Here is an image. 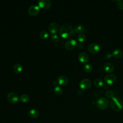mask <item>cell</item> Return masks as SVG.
Listing matches in <instances>:
<instances>
[{
  "mask_svg": "<svg viewBox=\"0 0 123 123\" xmlns=\"http://www.w3.org/2000/svg\"><path fill=\"white\" fill-rule=\"evenodd\" d=\"M74 29L71 25L68 24H64L60 28L59 34L63 38L71 37L74 36Z\"/></svg>",
  "mask_w": 123,
  "mask_h": 123,
  "instance_id": "1",
  "label": "cell"
},
{
  "mask_svg": "<svg viewBox=\"0 0 123 123\" xmlns=\"http://www.w3.org/2000/svg\"><path fill=\"white\" fill-rule=\"evenodd\" d=\"M110 105L113 110L120 111L123 108V101L120 98L117 96L113 97L110 101Z\"/></svg>",
  "mask_w": 123,
  "mask_h": 123,
  "instance_id": "2",
  "label": "cell"
},
{
  "mask_svg": "<svg viewBox=\"0 0 123 123\" xmlns=\"http://www.w3.org/2000/svg\"><path fill=\"white\" fill-rule=\"evenodd\" d=\"M97 106L100 110H105L109 106V100L105 98H100L97 101Z\"/></svg>",
  "mask_w": 123,
  "mask_h": 123,
  "instance_id": "3",
  "label": "cell"
},
{
  "mask_svg": "<svg viewBox=\"0 0 123 123\" xmlns=\"http://www.w3.org/2000/svg\"><path fill=\"white\" fill-rule=\"evenodd\" d=\"M117 78L115 75L110 74L106 75L104 78V82L107 85H111L114 84L116 81Z\"/></svg>",
  "mask_w": 123,
  "mask_h": 123,
  "instance_id": "4",
  "label": "cell"
},
{
  "mask_svg": "<svg viewBox=\"0 0 123 123\" xmlns=\"http://www.w3.org/2000/svg\"><path fill=\"white\" fill-rule=\"evenodd\" d=\"M79 87L82 89H88L92 86V82L89 79L85 78L81 80L79 84Z\"/></svg>",
  "mask_w": 123,
  "mask_h": 123,
  "instance_id": "5",
  "label": "cell"
},
{
  "mask_svg": "<svg viewBox=\"0 0 123 123\" xmlns=\"http://www.w3.org/2000/svg\"><path fill=\"white\" fill-rule=\"evenodd\" d=\"M40 12V8L36 4H33L31 5L28 9V13L33 16H35L37 15Z\"/></svg>",
  "mask_w": 123,
  "mask_h": 123,
  "instance_id": "6",
  "label": "cell"
},
{
  "mask_svg": "<svg viewBox=\"0 0 123 123\" xmlns=\"http://www.w3.org/2000/svg\"><path fill=\"white\" fill-rule=\"evenodd\" d=\"M77 44V43L75 40L74 39H70L66 42L65 44V47L66 49L71 50L76 47Z\"/></svg>",
  "mask_w": 123,
  "mask_h": 123,
  "instance_id": "7",
  "label": "cell"
},
{
  "mask_svg": "<svg viewBox=\"0 0 123 123\" xmlns=\"http://www.w3.org/2000/svg\"><path fill=\"white\" fill-rule=\"evenodd\" d=\"M7 99L8 101L13 104L16 103L19 99L18 95L15 92H10L7 95Z\"/></svg>",
  "mask_w": 123,
  "mask_h": 123,
  "instance_id": "8",
  "label": "cell"
},
{
  "mask_svg": "<svg viewBox=\"0 0 123 123\" xmlns=\"http://www.w3.org/2000/svg\"><path fill=\"white\" fill-rule=\"evenodd\" d=\"M38 6L39 8L47 10L50 8L51 3L49 0H40L38 1Z\"/></svg>",
  "mask_w": 123,
  "mask_h": 123,
  "instance_id": "9",
  "label": "cell"
},
{
  "mask_svg": "<svg viewBox=\"0 0 123 123\" xmlns=\"http://www.w3.org/2000/svg\"><path fill=\"white\" fill-rule=\"evenodd\" d=\"M78 59L81 63H86L89 61V56L86 52H82L79 54Z\"/></svg>",
  "mask_w": 123,
  "mask_h": 123,
  "instance_id": "10",
  "label": "cell"
},
{
  "mask_svg": "<svg viewBox=\"0 0 123 123\" xmlns=\"http://www.w3.org/2000/svg\"><path fill=\"white\" fill-rule=\"evenodd\" d=\"M59 28V25L56 22H51L49 24L48 26L49 31L53 35L55 34L58 32Z\"/></svg>",
  "mask_w": 123,
  "mask_h": 123,
  "instance_id": "11",
  "label": "cell"
},
{
  "mask_svg": "<svg viewBox=\"0 0 123 123\" xmlns=\"http://www.w3.org/2000/svg\"><path fill=\"white\" fill-rule=\"evenodd\" d=\"M100 49L99 46L96 43H91L88 46V51L93 54L97 53Z\"/></svg>",
  "mask_w": 123,
  "mask_h": 123,
  "instance_id": "12",
  "label": "cell"
},
{
  "mask_svg": "<svg viewBox=\"0 0 123 123\" xmlns=\"http://www.w3.org/2000/svg\"><path fill=\"white\" fill-rule=\"evenodd\" d=\"M57 81L58 82L59 85L61 86H66L68 83V78L64 75H61L59 76L57 79Z\"/></svg>",
  "mask_w": 123,
  "mask_h": 123,
  "instance_id": "13",
  "label": "cell"
},
{
  "mask_svg": "<svg viewBox=\"0 0 123 123\" xmlns=\"http://www.w3.org/2000/svg\"><path fill=\"white\" fill-rule=\"evenodd\" d=\"M112 57L116 59H120L123 56V52L120 49H114L113 50L111 53Z\"/></svg>",
  "mask_w": 123,
  "mask_h": 123,
  "instance_id": "14",
  "label": "cell"
},
{
  "mask_svg": "<svg viewBox=\"0 0 123 123\" xmlns=\"http://www.w3.org/2000/svg\"><path fill=\"white\" fill-rule=\"evenodd\" d=\"M103 69L107 73H111L114 69V66L111 63L107 62L104 64Z\"/></svg>",
  "mask_w": 123,
  "mask_h": 123,
  "instance_id": "15",
  "label": "cell"
},
{
  "mask_svg": "<svg viewBox=\"0 0 123 123\" xmlns=\"http://www.w3.org/2000/svg\"><path fill=\"white\" fill-rule=\"evenodd\" d=\"M29 116L32 118H37L39 116V112L37 110L35 109H31L28 111V112Z\"/></svg>",
  "mask_w": 123,
  "mask_h": 123,
  "instance_id": "16",
  "label": "cell"
},
{
  "mask_svg": "<svg viewBox=\"0 0 123 123\" xmlns=\"http://www.w3.org/2000/svg\"><path fill=\"white\" fill-rule=\"evenodd\" d=\"M23 70V66L20 63H16L13 67V71L16 74L20 73Z\"/></svg>",
  "mask_w": 123,
  "mask_h": 123,
  "instance_id": "17",
  "label": "cell"
},
{
  "mask_svg": "<svg viewBox=\"0 0 123 123\" xmlns=\"http://www.w3.org/2000/svg\"><path fill=\"white\" fill-rule=\"evenodd\" d=\"M94 86L98 88H101L103 86V82L102 80L99 78H97L94 81Z\"/></svg>",
  "mask_w": 123,
  "mask_h": 123,
  "instance_id": "18",
  "label": "cell"
},
{
  "mask_svg": "<svg viewBox=\"0 0 123 123\" xmlns=\"http://www.w3.org/2000/svg\"><path fill=\"white\" fill-rule=\"evenodd\" d=\"M85 30V27L82 25H76L74 28V32L77 33H81Z\"/></svg>",
  "mask_w": 123,
  "mask_h": 123,
  "instance_id": "19",
  "label": "cell"
},
{
  "mask_svg": "<svg viewBox=\"0 0 123 123\" xmlns=\"http://www.w3.org/2000/svg\"><path fill=\"white\" fill-rule=\"evenodd\" d=\"M54 93L56 95L59 96V95H61L62 93L63 90H62V88L61 86H56L54 87Z\"/></svg>",
  "mask_w": 123,
  "mask_h": 123,
  "instance_id": "20",
  "label": "cell"
},
{
  "mask_svg": "<svg viewBox=\"0 0 123 123\" xmlns=\"http://www.w3.org/2000/svg\"><path fill=\"white\" fill-rule=\"evenodd\" d=\"M29 97L26 94H23L20 97V100L24 103L28 102L29 100Z\"/></svg>",
  "mask_w": 123,
  "mask_h": 123,
  "instance_id": "21",
  "label": "cell"
},
{
  "mask_svg": "<svg viewBox=\"0 0 123 123\" xmlns=\"http://www.w3.org/2000/svg\"><path fill=\"white\" fill-rule=\"evenodd\" d=\"M49 36V34L48 32L45 31H42L39 34V37L42 39H47Z\"/></svg>",
  "mask_w": 123,
  "mask_h": 123,
  "instance_id": "22",
  "label": "cell"
},
{
  "mask_svg": "<svg viewBox=\"0 0 123 123\" xmlns=\"http://www.w3.org/2000/svg\"><path fill=\"white\" fill-rule=\"evenodd\" d=\"M86 39V36L83 34H80L77 36V40L80 43L84 42Z\"/></svg>",
  "mask_w": 123,
  "mask_h": 123,
  "instance_id": "23",
  "label": "cell"
},
{
  "mask_svg": "<svg viewBox=\"0 0 123 123\" xmlns=\"http://www.w3.org/2000/svg\"><path fill=\"white\" fill-rule=\"evenodd\" d=\"M84 70L86 72L89 73V72H91L92 71V67L91 64H90L89 63H87V64H86L84 65Z\"/></svg>",
  "mask_w": 123,
  "mask_h": 123,
  "instance_id": "24",
  "label": "cell"
},
{
  "mask_svg": "<svg viewBox=\"0 0 123 123\" xmlns=\"http://www.w3.org/2000/svg\"><path fill=\"white\" fill-rule=\"evenodd\" d=\"M105 95L106 96L109 98H112L114 97V93L111 90H108L106 91L105 93Z\"/></svg>",
  "mask_w": 123,
  "mask_h": 123,
  "instance_id": "25",
  "label": "cell"
},
{
  "mask_svg": "<svg viewBox=\"0 0 123 123\" xmlns=\"http://www.w3.org/2000/svg\"><path fill=\"white\" fill-rule=\"evenodd\" d=\"M51 40L54 42H57L59 40V37L57 35L53 34L51 36Z\"/></svg>",
  "mask_w": 123,
  "mask_h": 123,
  "instance_id": "26",
  "label": "cell"
},
{
  "mask_svg": "<svg viewBox=\"0 0 123 123\" xmlns=\"http://www.w3.org/2000/svg\"><path fill=\"white\" fill-rule=\"evenodd\" d=\"M117 6L120 10H123V1L119 0L117 3Z\"/></svg>",
  "mask_w": 123,
  "mask_h": 123,
  "instance_id": "27",
  "label": "cell"
},
{
  "mask_svg": "<svg viewBox=\"0 0 123 123\" xmlns=\"http://www.w3.org/2000/svg\"><path fill=\"white\" fill-rule=\"evenodd\" d=\"M112 57V54H111V53H106V54H105V59H106V60H110V59Z\"/></svg>",
  "mask_w": 123,
  "mask_h": 123,
  "instance_id": "28",
  "label": "cell"
},
{
  "mask_svg": "<svg viewBox=\"0 0 123 123\" xmlns=\"http://www.w3.org/2000/svg\"><path fill=\"white\" fill-rule=\"evenodd\" d=\"M76 47L79 49H82L83 48V45L81 43H77Z\"/></svg>",
  "mask_w": 123,
  "mask_h": 123,
  "instance_id": "29",
  "label": "cell"
},
{
  "mask_svg": "<svg viewBox=\"0 0 123 123\" xmlns=\"http://www.w3.org/2000/svg\"><path fill=\"white\" fill-rule=\"evenodd\" d=\"M53 85L55 86H58L59 84H58V82H57V81H54V82H53Z\"/></svg>",
  "mask_w": 123,
  "mask_h": 123,
  "instance_id": "30",
  "label": "cell"
}]
</instances>
